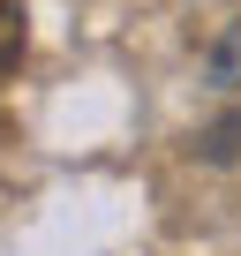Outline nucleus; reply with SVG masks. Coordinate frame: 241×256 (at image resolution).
<instances>
[{"mask_svg":"<svg viewBox=\"0 0 241 256\" xmlns=\"http://www.w3.org/2000/svg\"><path fill=\"white\" fill-rule=\"evenodd\" d=\"M204 83H211V90H241V23H226V30L211 38V53H204Z\"/></svg>","mask_w":241,"mask_h":256,"instance_id":"1","label":"nucleus"}]
</instances>
